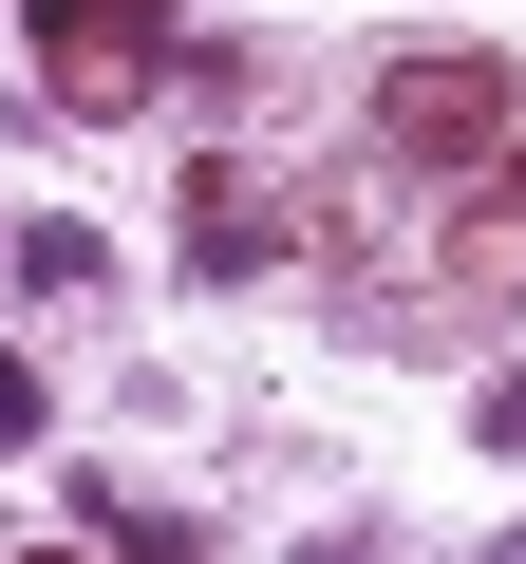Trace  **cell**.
I'll return each mask as SVG.
<instances>
[{
	"label": "cell",
	"instance_id": "cell-8",
	"mask_svg": "<svg viewBox=\"0 0 526 564\" xmlns=\"http://www.w3.org/2000/svg\"><path fill=\"white\" fill-rule=\"evenodd\" d=\"M20 564H76V545H20Z\"/></svg>",
	"mask_w": 526,
	"mask_h": 564
},
{
	"label": "cell",
	"instance_id": "cell-5",
	"mask_svg": "<svg viewBox=\"0 0 526 564\" xmlns=\"http://www.w3.org/2000/svg\"><path fill=\"white\" fill-rule=\"evenodd\" d=\"M95 263H113L95 226H20V245H0V282H39V302H76V282H95Z\"/></svg>",
	"mask_w": 526,
	"mask_h": 564
},
{
	"label": "cell",
	"instance_id": "cell-7",
	"mask_svg": "<svg viewBox=\"0 0 526 564\" xmlns=\"http://www.w3.org/2000/svg\"><path fill=\"white\" fill-rule=\"evenodd\" d=\"M470 433H489V452H526V358H507V377L470 395Z\"/></svg>",
	"mask_w": 526,
	"mask_h": 564
},
{
	"label": "cell",
	"instance_id": "cell-9",
	"mask_svg": "<svg viewBox=\"0 0 526 564\" xmlns=\"http://www.w3.org/2000/svg\"><path fill=\"white\" fill-rule=\"evenodd\" d=\"M489 564H526V527H507V545H489Z\"/></svg>",
	"mask_w": 526,
	"mask_h": 564
},
{
	"label": "cell",
	"instance_id": "cell-3",
	"mask_svg": "<svg viewBox=\"0 0 526 564\" xmlns=\"http://www.w3.org/2000/svg\"><path fill=\"white\" fill-rule=\"evenodd\" d=\"M451 282H470V302H526V151L489 170V207H470V245H451Z\"/></svg>",
	"mask_w": 526,
	"mask_h": 564
},
{
	"label": "cell",
	"instance_id": "cell-6",
	"mask_svg": "<svg viewBox=\"0 0 526 564\" xmlns=\"http://www.w3.org/2000/svg\"><path fill=\"white\" fill-rule=\"evenodd\" d=\"M57 433V395H39V358H0V452H39Z\"/></svg>",
	"mask_w": 526,
	"mask_h": 564
},
{
	"label": "cell",
	"instance_id": "cell-2",
	"mask_svg": "<svg viewBox=\"0 0 526 564\" xmlns=\"http://www.w3.org/2000/svg\"><path fill=\"white\" fill-rule=\"evenodd\" d=\"M20 20H39V76L76 95V113H113L169 39H151V0H20Z\"/></svg>",
	"mask_w": 526,
	"mask_h": 564
},
{
	"label": "cell",
	"instance_id": "cell-1",
	"mask_svg": "<svg viewBox=\"0 0 526 564\" xmlns=\"http://www.w3.org/2000/svg\"><path fill=\"white\" fill-rule=\"evenodd\" d=\"M376 151L395 170H507L526 151V76L507 57H395L376 76Z\"/></svg>",
	"mask_w": 526,
	"mask_h": 564
},
{
	"label": "cell",
	"instance_id": "cell-4",
	"mask_svg": "<svg viewBox=\"0 0 526 564\" xmlns=\"http://www.w3.org/2000/svg\"><path fill=\"white\" fill-rule=\"evenodd\" d=\"M188 263H207V282H244V263H263V207H244V170H207V188H188Z\"/></svg>",
	"mask_w": 526,
	"mask_h": 564
}]
</instances>
